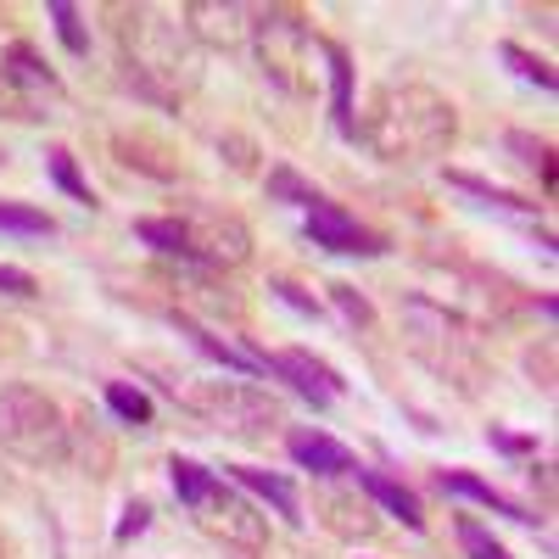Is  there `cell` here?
Segmentation results:
<instances>
[{
  "mask_svg": "<svg viewBox=\"0 0 559 559\" xmlns=\"http://www.w3.org/2000/svg\"><path fill=\"white\" fill-rule=\"evenodd\" d=\"M358 140L386 168H426L459 146V107L431 84H381L358 118Z\"/></svg>",
  "mask_w": 559,
  "mask_h": 559,
  "instance_id": "cell-1",
  "label": "cell"
},
{
  "mask_svg": "<svg viewBox=\"0 0 559 559\" xmlns=\"http://www.w3.org/2000/svg\"><path fill=\"white\" fill-rule=\"evenodd\" d=\"M397 319H403V347L426 369H437L442 381H453L459 392H476L487 381V358L476 347V331L448 302H437L426 292H403Z\"/></svg>",
  "mask_w": 559,
  "mask_h": 559,
  "instance_id": "cell-2",
  "label": "cell"
},
{
  "mask_svg": "<svg viewBox=\"0 0 559 559\" xmlns=\"http://www.w3.org/2000/svg\"><path fill=\"white\" fill-rule=\"evenodd\" d=\"M0 448L23 464H68L73 459V426L51 392H39L34 381L0 386Z\"/></svg>",
  "mask_w": 559,
  "mask_h": 559,
  "instance_id": "cell-3",
  "label": "cell"
},
{
  "mask_svg": "<svg viewBox=\"0 0 559 559\" xmlns=\"http://www.w3.org/2000/svg\"><path fill=\"white\" fill-rule=\"evenodd\" d=\"M163 386L191 419H202V426H213L224 437L263 442V437H274L280 426H286L280 403L258 386H241V381H163Z\"/></svg>",
  "mask_w": 559,
  "mask_h": 559,
  "instance_id": "cell-4",
  "label": "cell"
},
{
  "mask_svg": "<svg viewBox=\"0 0 559 559\" xmlns=\"http://www.w3.org/2000/svg\"><path fill=\"white\" fill-rule=\"evenodd\" d=\"M252 51L269 84L292 90V96H313V51L319 34L308 23V12L297 7H263L252 12Z\"/></svg>",
  "mask_w": 559,
  "mask_h": 559,
  "instance_id": "cell-5",
  "label": "cell"
},
{
  "mask_svg": "<svg viewBox=\"0 0 559 559\" xmlns=\"http://www.w3.org/2000/svg\"><path fill=\"white\" fill-rule=\"evenodd\" d=\"M179 229H185V263L202 269H247L252 263V224L229 207L213 202H185L174 207Z\"/></svg>",
  "mask_w": 559,
  "mask_h": 559,
  "instance_id": "cell-6",
  "label": "cell"
},
{
  "mask_svg": "<svg viewBox=\"0 0 559 559\" xmlns=\"http://www.w3.org/2000/svg\"><path fill=\"white\" fill-rule=\"evenodd\" d=\"M191 521H197L202 537H213V543H224V548H236V554H263V548H269V521L258 515V503L241 498L224 476L191 503Z\"/></svg>",
  "mask_w": 559,
  "mask_h": 559,
  "instance_id": "cell-7",
  "label": "cell"
},
{
  "mask_svg": "<svg viewBox=\"0 0 559 559\" xmlns=\"http://www.w3.org/2000/svg\"><path fill=\"white\" fill-rule=\"evenodd\" d=\"M263 376L286 381V386H292L297 397H308L313 408H331V403L347 392V381H342L324 358H313L308 347H280V353H263Z\"/></svg>",
  "mask_w": 559,
  "mask_h": 559,
  "instance_id": "cell-8",
  "label": "cell"
},
{
  "mask_svg": "<svg viewBox=\"0 0 559 559\" xmlns=\"http://www.w3.org/2000/svg\"><path fill=\"white\" fill-rule=\"evenodd\" d=\"M308 241L324 247V252H336V258H381V252L392 247L381 229L358 224L342 202H319V207L308 213Z\"/></svg>",
  "mask_w": 559,
  "mask_h": 559,
  "instance_id": "cell-9",
  "label": "cell"
},
{
  "mask_svg": "<svg viewBox=\"0 0 559 559\" xmlns=\"http://www.w3.org/2000/svg\"><path fill=\"white\" fill-rule=\"evenodd\" d=\"M185 34L207 51H241L252 39V7L241 0H191L185 7Z\"/></svg>",
  "mask_w": 559,
  "mask_h": 559,
  "instance_id": "cell-10",
  "label": "cell"
},
{
  "mask_svg": "<svg viewBox=\"0 0 559 559\" xmlns=\"http://www.w3.org/2000/svg\"><path fill=\"white\" fill-rule=\"evenodd\" d=\"M313 521L331 537H342V543H369L381 532V509L369 503L358 487H319L313 492Z\"/></svg>",
  "mask_w": 559,
  "mask_h": 559,
  "instance_id": "cell-11",
  "label": "cell"
},
{
  "mask_svg": "<svg viewBox=\"0 0 559 559\" xmlns=\"http://www.w3.org/2000/svg\"><path fill=\"white\" fill-rule=\"evenodd\" d=\"M286 453L302 464V471H313L319 481H336V476H353V471H358L353 448L336 442L331 431H319V426H292V431H286Z\"/></svg>",
  "mask_w": 559,
  "mask_h": 559,
  "instance_id": "cell-12",
  "label": "cell"
},
{
  "mask_svg": "<svg viewBox=\"0 0 559 559\" xmlns=\"http://www.w3.org/2000/svg\"><path fill=\"white\" fill-rule=\"evenodd\" d=\"M353 481H358V492H364L369 503L386 509V515H397L408 532H426V503H419V492H414V487H403V481H397V476H386V471H369V464H358Z\"/></svg>",
  "mask_w": 559,
  "mask_h": 559,
  "instance_id": "cell-13",
  "label": "cell"
},
{
  "mask_svg": "<svg viewBox=\"0 0 559 559\" xmlns=\"http://www.w3.org/2000/svg\"><path fill=\"white\" fill-rule=\"evenodd\" d=\"M319 51H324V73H331V123H336L342 140H358V102H353L358 68H353V51L336 45V39H319Z\"/></svg>",
  "mask_w": 559,
  "mask_h": 559,
  "instance_id": "cell-14",
  "label": "cell"
},
{
  "mask_svg": "<svg viewBox=\"0 0 559 559\" xmlns=\"http://www.w3.org/2000/svg\"><path fill=\"white\" fill-rule=\"evenodd\" d=\"M224 471H229V487H241V492L263 498L280 521H292V526H302V521H308V515H302V498H297V487H292L286 476L258 471V464H224Z\"/></svg>",
  "mask_w": 559,
  "mask_h": 559,
  "instance_id": "cell-15",
  "label": "cell"
},
{
  "mask_svg": "<svg viewBox=\"0 0 559 559\" xmlns=\"http://www.w3.org/2000/svg\"><path fill=\"white\" fill-rule=\"evenodd\" d=\"M437 487H442V492H453V498H471V503L492 509V515H509V521H521V526H537V521H543V515H532L526 503H515L509 492H498L492 481H481L476 471H437Z\"/></svg>",
  "mask_w": 559,
  "mask_h": 559,
  "instance_id": "cell-16",
  "label": "cell"
},
{
  "mask_svg": "<svg viewBox=\"0 0 559 559\" xmlns=\"http://www.w3.org/2000/svg\"><path fill=\"white\" fill-rule=\"evenodd\" d=\"M168 319H174V331H179V336H191V347H202L213 364L236 369V376H263V353H252V347H236V342H224L218 331L197 324L191 313H168Z\"/></svg>",
  "mask_w": 559,
  "mask_h": 559,
  "instance_id": "cell-17",
  "label": "cell"
},
{
  "mask_svg": "<svg viewBox=\"0 0 559 559\" xmlns=\"http://www.w3.org/2000/svg\"><path fill=\"white\" fill-rule=\"evenodd\" d=\"M112 152L123 168H140V174H152V179H174L179 174V157L163 146V140H152L146 129H118L112 134Z\"/></svg>",
  "mask_w": 559,
  "mask_h": 559,
  "instance_id": "cell-18",
  "label": "cell"
},
{
  "mask_svg": "<svg viewBox=\"0 0 559 559\" xmlns=\"http://www.w3.org/2000/svg\"><path fill=\"white\" fill-rule=\"evenodd\" d=\"M45 174H51V185H57V191H62L68 202H79V207H90V213L102 207L96 185L84 179V168H79V157H73L68 146H45Z\"/></svg>",
  "mask_w": 559,
  "mask_h": 559,
  "instance_id": "cell-19",
  "label": "cell"
},
{
  "mask_svg": "<svg viewBox=\"0 0 559 559\" xmlns=\"http://www.w3.org/2000/svg\"><path fill=\"white\" fill-rule=\"evenodd\" d=\"M0 68H7L17 84H39V90H51V96H62V79H57V68L45 62L28 39H12V45H7V57H0Z\"/></svg>",
  "mask_w": 559,
  "mask_h": 559,
  "instance_id": "cell-20",
  "label": "cell"
},
{
  "mask_svg": "<svg viewBox=\"0 0 559 559\" xmlns=\"http://www.w3.org/2000/svg\"><path fill=\"white\" fill-rule=\"evenodd\" d=\"M263 191H269V202H292V207H308V213H313L319 202H331V197H324L313 179H302L292 163H274V168L263 174Z\"/></svg>",
  "mask_w": 559,
  "mask_h": 559,
  "instance_id": "cell-21",
  "label": "cell"
},
{
  "mask_svg": "<svg viewBox=\"0 0 559 559\" xmlns=\"http://www.w3.org/2000/svg\"><path fill=\"white\" fill-rule=\"evenodd\" d=\"M107 408L123 419V426H134V431H152V419H157L146 386H129V381H107Z\"/></svg>",
  "mask_w": 559,
  "mask_h": 559,
  "instance_id": "cell-22",
  "label": "cell"
},
{
  "mask_svg": "<svg viewBox=\"0 0 559 559\" xmlns=\"http://www.w3.org/2000/svg\"><path fill=\"white\" fill-rule=\"evenodd\" d=\"M448 185H459V191L481 197L487 207H509V213H537V207H543V202H526V197L503 191V185H492V179H481V174H464V168H448Z\"/></svg>",
  "mask_w": 559,
  "mask_h": 559,
  "instance_id": "cell-23",
  "label": "cell"
},
{
  "mask_svg": "<svg viewBox=\"0 0 559 559\" xmlns=\"http://www.w3.org/2000/svg\"><path fill=\"white\" fill-rule=\"evenodd\" d=\"M163 471H168V487H174V498H179L185 509H191V503H197V498L218 481V476L207 471V464H197V459H179V453L163 464Z\"/></svg>",
  "mask_w": 559,
  "mask_h": 559,
  "instance_id": "cell-24",
  "label": "cell"
},
{
  "mask_svg": "<svg viewBox=\"0 0 559 559\" xmlns=\"http://www.w3.org/2000/svg\"><path fill=\"white\" fill-rule=\"evenodd\" d=\"M498 57H503L509 68H515L526 84H537V90H554V84H559L554 62H548V57H537V51H526V45H515V39H503V45H498Z\"/></svg>",
  "mask_w": 559,
  "mask_h": 559,
  "instance_id": "cell-25",
  "label": "cell"
},
{
  "mask_svg": "<svg viewBox=\"0 0 559 559\" xmlns=\"http://www.w3.org/2000/svg\"><path fill=\"white\" fill-rule=\"evenodd\" d=\"M45 17L57 23V39L68 45V57H90V28H84V12L73 7V0H51Z\"/></svg>",
  "mask_w": 559,
  "mask_h": 559,
  "instance_id": "cell-26",
  "label": "cell"
},
{
  "mask_svg": "<svg viewBox=\"0 0 559 559\" xmlns=\"http://www.w3.org/2000/svg\"><path fill=\"white\" fill-rule=\"evenodd\" d=\"M453 537H459V548H464V559H515V554H509L476 515H459L453 521Z\"/></svg>",
  "mask_w": 559,
  "mask_h": 559,
  "instance_id": "cell-27",
  "label": "cell"
},
{
  "mask_svg": "<svg viewBox=\"0 0 559 559\" xmlns=\"http://www.w3.org/2000/svg\"><path fill=\"white\" fill-rule=\"evenodd\" d=\"M134 241H146L163 258H185V229H179L174 213L168 218H134Z\"/></svg>",
  "mask_w": 559,
  "mask_h": 559,
  "instance_id": "cell-28",
  "label": "cell"
},
{
  "mask_svg": "<svg viewBox=\"0 0 559 559\" xmlns=\"http://www.w3.org/2000/svg\"><path fill=\"white\" fill-rule=\"evenodd\" d=\"M0 229H12V236H57V218L28 202H0Z\"/></svg>",
  "mask_w": 559,
  "mask_h": 559,
  "instance_id": "cell-29",
  "label": "cell"
},
{
  "mask_svg": "<svg viewBox=\"0 0 559 559\" xmlns=\"http://www.w3.org/2000/svg\"><path fill=\"white\" fill-rule=\"evenodd\" d=\"M331 302L342 308V319L353 324V331H376V324H381L376 319V302H369L358 286H347V280H336V286H331Z\"/></svg>",
  "mask_w": 559,
  "mask_h": 559,
  "instance_id": "cell-30",
  "label": "cell"
},
{
  "mask_svg": "<svg viewBox=\"0 0 559 559\" xmlns=\"http://www.w3.org/2000/svg\"><path fill=\"white\" fill-rule=\"evenodd\" d=\"M0 118H12V123H39L45 112H39V102L28 96V90L0 68Z\"/></svg>",
  "mask_w": 559,
  "mask_h": 559,
  "instance_id": "cell-31",
  "label": "cell"
},
{
  "mask_svg": "<svg viewBox=\"0 0 559 559\" xmlns=\"http://www.w3.org/2000/svg\"><path fill=\"white\" fill-rule=\"evenodd\" d=\"M503 146H509V152H526V163L543 174V185L554 191V146H548V140H537V134H526V129H509Z\"/></svg>",
  "mask_w": 559,
  "mask_h": 559,
  "instance_id": "cell-32",
  "label": "cell"
},
{
  "mask_svg": "<svg viewBox=\"0 0 559 559\" xmlns=\"http://www.w3.org/2000/svg\"><path fill=\"white\" fill-rule=\"evenodd\" d=\"M218 152L229 157V168H236V174H258V140H247V134H224V140H218Z\"/></svg>",
  "mask_w": 559,
  "mask_h": 559,
  "instance_id": "cell-33",
  "label": "cell"
},
{
  "mask_svg": "<svg viewBox=\"0 0 559 559\" xmlns=\"http://www.w3.org/2000/svg\"><path fill=\"white\" fill-rule=\"evenodd\" d=\"M269 292H274L280 302H292L297 313H308V319H324V302H319V297H308V292L297 286V280H269Z\"/></svg>",
  "mask_w": 559,
  "mask_h": 559,
  "instance_id": "cell-34",
  "label": "cell"
},
{
  "mask_svg": "<svg viewBox=\"0 0 559 559\" xmlns=\"http://www.w3.org/2000/svg\"><path fill=\"white\" fill-rule=\"evenodd\" d=\"M526 376L543 386V392H554V342L543 336L537 347H526Z\"/></svg>",
  "mask_w": 559,
  "mask_h": 559,
  "instance_id": "cell-35",
  "label": "cell"
},
{
  "mask_svg": "<svg viewBox=\"0 0 559 559\" xmlns=\"http://www.w3.org/2000/svg\"><path fill=\"white\" fill-rule=\"evenodd\" d=\"M146 526H152V503H146V498H129V509H123V521H118V532H112V537H118V548H123L129 537H140V532H146Z\"/></svg>",
  "mask_w": 559,
  "mask_h": 559,
  "instance_id": "cell-36",
  "label": "cell"
},
{
  "mask_svg": "<svg viewBox=\"0 0 559 559\" xmlns=\"http://www.w3.org/2000/svg\"><path fill=\"white\" fill-rule=\"evenodd\" d=\"M0 292H7V297H39V280H34L28 269L0 263Z\"/></svg>",
  "mask_w": 559,
  "mask_h": 559,
  "instance_id": "cell-37",
  "label": "cell"
},
{
  "mask_svg": "<svg viewBox=\"0 0 559 559\" xmlns=\"http://www.w3.org/2000/svg\"><path fill=\"white\" fill-rule=\"evenodd\" d=\"M487 442L498 453H537V437H521V431H503V426H487Z\"/></svg>",
  "mask_w": 559,
  "mask_h": 559,
  "instance_id": "cell-38",
  "label": "cell"
},
{
  "mask_svg": "<svg viewBox=\"0 0 559 559\" xmlns=\"http://www.w3.org/2000/svg\"><path fill=\"white\" fill-rule=\"evenodd\" d=\"M0 163H7V152H0Z\"/></svg>",
  "mask_w": 559,
  "mask_h": 559,
  "instance_id": "cell-39",
  "label": "cell"
}]
</instances>
